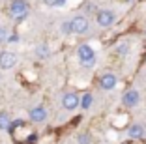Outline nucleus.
I'll list each match as a JSON object with an SVG mask.
<instances>
[{"label": "nucleus", "instance_id": "obj_8", "mask_svg": "<svg viewBox=\"0 0 146 144\" xmlns=\"http://www.w3.org/2000/svg\"><path fill=\"white\" fill-rule=\"evenodd\" d=\"M139 101H141V94H139L137 90H127V92L122 96V103H124L125 107H129V109L137 107Z\"/></svg>", "mask_w": 146, "mask_h": 144}, {"label": "nucleus", "instance_id": "obj_16", "mask_svg": "<svg viewBox=\"0 0 146 144\" xmlns=\"http://www.w3.org/2000/svg\"><path fill=\"white\" fill-rule=\"evenodd\" d=\"M6 41H8V30H6L4 26H0V45L6 43Z\"/></svg>", "mask_w": 146, "mask_h": 144}, {"label": "nucleus", "instance_id": "obj_5", "mask_svg": "<svg viewBox=\"0 0 146 144\" xmlns=\"http://www.w3.org/2000/svg\"><path fill=\"white\" fill-rule=\"evenodd\" d=\"M15 64H17V56H15V52H11V51H2V52H0V69L8 71V69L15 68Z\"/></svg>", "mask_w": 146, "mask_h": 144}, {"label": "nucleus", "instance_id": "obj_9", "mask_svg": "<svg viewBox=\"0 0 146 144\" xmlns=\"http://www.w3.org/2000/svg\"><path fill=\"white\" fill-rule=\"evenodd\" d=\"M28 116H30L32 122L41 123V122H45V120H47V109H45V107H34V109L28 112Z\"/></svg>", "mask_w": 146, "mask_h": 144}, {"label": "nucleus", "instance_id": "obj_12", "mask_svg": "<svg viewBox=\"0 0 146 144\" xmlns=\"http://www.w3.org/2000/svg\"><path fill=\"white\" fill-rule=\"evenodd\" d=\"M36 56H38L39 60H45L51 56V51H49V47L47 45H43V43H39L38 47H36Z\"/></svg>", "mask_w": 146, "mask_h": 144}, {"label": "nucleus", "instance_id": "obj_6", "mask_svg": "<svg viewBox=\"0 0 146 144\" xmlns=\"http://www.w3.org/2000/svg\"><path fill=\"white\" fill-rule=\"evenodd\" d=\"M62 105H64L66 110H75L79 105H81V96H77L75 92H69L62 98Z\"/></svg>", "mask_w": 146, "mask_h": 144}, {"label": "nucleus", "instance_id": "obj_19", "mask_svg": "<svg viewBox=\"0 0 146 144\" xmlns=\"http://www.w3.org/2000/svg\"><path fill=\"white\" fill-rule=\"evenodd\" d=\"M144 137H146V131H144Z\"/></svg>", "mask_w": 146, "mask_h": 144}, {"label": "nucleus", "instance_id": "obj_11", "mask_svg": "<svg viewBox=\"0 0 146 144\" xmlns=\"http://www.w3.org/2000/svg\"><path fill=\"white\" fill-rule=\"evenodd\" d=\"M92 103H94V96H92L90 92H86V94L81 96V105H79V107H81L82 110H88L92 107Z\"/></svg>", "mask_w": 146, "mask_h": 144}, {"label": "nucleus", "instance_id": "obj_7", "mask_svg": "<svg viewBox=\"0 0 146 144\" xmlns=\"http://www.w3.org/2000/svg\"><path fill=\"white\" fill-rule=\"evenodd\" d=\"M116 84H118V79H116L114 73H103L101 79H99V88L101 90H114Z\"/></svg>", "mask_w": 146, "mask_h": 144}, {"label": "nucleus", "instance_id": "obj_2", "mask_svg": "<svg viewBox=\"0 0 146 144\" xmlns=\"http://www.w3.org/2000/svg\"><path fill=\"white\" fill-rule=\"evenodd\" d=\"M69 25H71V34H84L88 30V26H90V23H88V17L77 15V17H73L69 21Z\"/></svg>", "mask_w": 146, "mask_h": 144}, {"label": "nucleus", "instance_id": "obj_15", "mask_svg": "<svg viewBox=\"0 0 146 144\" xmlns=\"http://www.w3.org/2000/svg\"><path fill=\"white\" fill-rule=\"evenodd\" d=\"M77 142L79 144H92V137L88 135V133H81V135L77 137Z\"/></svg>", "mask_w": 146, "mask_h": 144}, {"label": "nucleus", "instance_id": "obj_13", "mask_svg": "<svg viewBox=\"0 0 146 144\" xmlns=\"http://www.w3.org/2000/svg\"><path fill=\"white\" fill-rule=\"evenodd\" d=\"M0 129H2V131L11 129V120H9L8 112H0Z\"/></svg>", "mask_w": 146, "mask_h": 144}, {"label": "nucleus", "instance_id": "obj_3", "mask_svg": "<svg viewBox=\"0 0 146 144\" xmlns=\"http://www.w3.org/2000/svg\"><path fill=\"white\" fill-rule=\"evenodd\" d=\"M28 13V2L26 0H13L9 4V15L11 17H25Z\"/></svg>", "mask_w": 146, "mask_h": 144}, {"label": "nucleus", "instance_id": "obj_10", "mask_svg": "<svg viewBox=\"0 0 146 144\" xmlns=\"http://www.w3.org/2000/svg\"><path fill=\"white\" fill-rule=\"evenodd\" d=\"M144 131H146V129L141 125V123H133V125L127 127L129 139H142V137H144Z\"/></svg>", "mask_w": 146, "mask_h": 144}, {"label": "nucleus", "instance_id": "obj_17", "mask_svg": "<svg viewBox=\"0 0 146 144\" xmlns=\"http://www.w3.org/2000/svg\"><path fill=\"white\" fill-rule=\"evenodd\" d=\"M62 32L71 34V25H69V21H64V23H62Z\"/></svg>", "mask_w": 146, "mask_h": 144}, {"label": "nucleus", "instance_id": "obj_18", "mask_svg": "<svg viewBox=\"0 0 146 144\" xmlns=\"http://www.w3.org/2000/svg\"><path fill=\"white\" fill-rule=\"evenodd\" d=\"M19 41V36L13 34V36H8V43H17Z\"/></svg>", "mask_w": 146, "mask_h": 144}, {"label": "nucleus", "instance_id": "obj_4", "mask_svg": "<svg viewBox=\"0 0 146 144\" xmlns=\"http://www.w3.org/2000/svg\"><path fill=\"white\" fill-rule=\"evenodd\" d=\"M96 19H98V25L101 26V28H109V26L114 25L116 15L112 11H109V9H99L98 15H96Z\"/></svg>", "mask_w": 146, "mask_h": 144}, {"label": "nucleus", "instance_id": "obj_1", "mask_svg": "<svg viewBox=\"0 0 146 144\" xmlns=\"http://www.w3.org/2000/svg\"><path fill=\"white\" fill-rule=\"evenodd\" d=\"M77 58L82 68H92L96 64V51L88 43H82V45L77 47Z\"/></svg>", "mask_w": 146, "mask_h": 144}, {"label": "nucleus", "instance_id": "obj_14", "mask_svg": "<svg viewBox=\"0 0 146 144\" xmlns=\"http://www.w3.org/2000/svg\"><path fill=\"white\" fill-rule=\"evenodd\" d=\"M116 52L120 56H125L129 52V43L127 41H120V43H116Z\"/></svg>", "mask_w": 146, "mask_h": 144}]
</instances>
